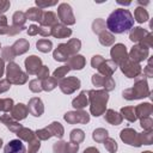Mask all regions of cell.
Masks as SVG:
<instances>
[{"instance_id": "6da1fadb", "label": "cell", "mask_w": 153, "mask_h": 153, "mask_svg": "<svg viewBox=\"0 0 153 153\" xmlns=\"http://www.w3.org/2000/svg\"><path fill=\"white\" fill-rule=\"evenodd\" d=\"M134 25V17L126 8L115 10L106 19V27L112 33H123Z\"/></svg>"}, {"instance_id": "7a4b0ae2", "label": "cell", "mask_w": 153, "mask_h": 153, "mask_svg": "<svg viewBox=\"0 0 153 153\" xmlns=\"http://www.w3.org/2000/svg\"><path fill=\"white\" fill-rule=\"evenodd\" d=\"M90 99V110L93 116H100L105 111L109 94L105 90H91L87 92Z\"/></svg>"}, {"instance_id": "3957f363", "label": "cell", "mask_w": 153, "mask_h": 153, "mask_svg": "<svg viewBox=\"0 0 153 153\" xmlns=\"http://www.w3.org/2000/svg\"><path fill=\"white\" fill-rule=\"evenodd\" d=\"M6 74H7V81L10 84H16V85H22L24 82H26L27 80V75L25 73L22 72V69L19 68V66L14 62H10L6 69Z\"/></svg>"}, {"instance_id": "277c9868", "label": "cell", "mask_w": 153, "mask_h": 153, "mask_svg": "<svg viewBox=\"0 0 153 153\" xmlns=\"http://www.w3.org/2000/svg\"><path fill=\"white\" fill-rule=\"evenodd\" d=\"M146 94H148V88H147L146 82L143 84V81H139L133 88L123 91V97L127 99L142 98V97H146Z\"/></svg>"}, {"instance_id": "5b68a950", "label": "cell", "mask_w": 153, "mask_h": 153, "mask_svg": "<svg viewBox=\"0 0 153 153\" xmlns=\"http://www.w3.org/2000/svg\"><path fill=\"white\" fill-rule=\"evenodd\" d=\"M59 86H60V88H61V91L63 93L71 94L75 90H78L80 87V80L76 76H68L66 79H62L60 81Z\"/></svg>"}, {"instance_id": "8992f818", "label": "cell", "mask_w": 153, "mask_h": 153, "mask_svg": "<svg viewBox=\"0 0 153 153\" xmlns=\"http://www.w3.org/2000/svg\"><path fill=\"white\" fill-rule=\"evenodd\" d=\"M57 14H59V18L61 19V22H62L63 24L72 25V24L75 23V19H74L72 8H71V6H69L68 4H61V5L59 6Z\"/></svg>"}, {"instance_id": "52a82bcc", "label": "cell", "mask_w": 153, "mask_h": 153, "mask_svg": "<svg viewBox=\"0 0 153 153\" xmlns=\"http://www.w3.org/2000/svg\"><path fill=\"white\" fill-rule=\"evenodd\" d=\"M65 120L73 124V123H87L90 121V116L87 112L82 110H76V111H69L65 115Z\"/></svg>"}, {"instance_id": "ba28073f", "label": "cell", "mask_w": 153, "mask_h": 153, "mask_svg": "<svg viewBox=\"0 0 153 153\" xmlns=\"http://www.w3.org/2000/svg\"><path fill=\"white\" fill-rule=\"evenodd\" d=\"M121 139L128 143V145H131V146H140L141 145V139H140V135L133 130V129H123L121 131Z\"/></svg>"}, {"instance_id": "9c48e42d", "label": "cell", "mask_w": 153, "mask_h": 153, "mask_svg": "<svg viewBox=\"0 0 153 153\" xmlns=\"http://www.w3.org/2000/svg\"><path fill=\"white\" fill-rule=\"evenodd\" d=\"M122 72L128 76V78H135L140 73V66L133 61L124 60L123 62L120 63Z\"/></svg>"}, {"instance_id": "30bf717a", "label": "cell", "mask_w": 153, "mask_h": 153, "mask_svg": "<svg viewBox=\"0 0 153 153\" xmlns=\"http://www.w3.org/2000/svg\"><path fill=\"white\" fill-rule=\"evenodd\" d=\"M92 82L94 86L105 87V91H110L115 87V81L111 79V76H104L100 74H94L92 76Z\"/></svg>"}, {"instance_id": "8fae6325", "label": "cell", "mask_w": 153, "mask_h": 153, "mask_svg": "<svg viewBox=\"0 0 153 153\" xmlns=\"http://www.w3.org/2000/svg\"><path fill=\"white\" fill-rule=\"evenodd\" d=\"M111 57H112V61L117 65H120L121 62H123L124 60H127V49L123 44H116L112 47L111 51Z\"/></svg>"}, {"instance_id": "7c38bea8", "label": "cell", "mask_w": 153, "mask_h": 153, "mask_svg": "<svg viewBox=\"0 0 153 153\" xmlns=\"http://www.w3.org/2000/svg\"><path fill=\"white\" fill-rule=\"evenodd\" d=\"M25 67H26V71L29 72V74H37L38 69L42 67V61L39 57L31 55L25 60Z\"/></svg>"}, {"instance_id": "4fadbf2b", "label": "cell", "mask_w": 153, "mask_h": 153, "mask_svg": "<svg viewBox=\"0 0 153 153\" xmlns=\"http://www.w3.org/2000/svg\"><path fill=\"white\" fill-rule=\"evenodd\" d=\"M27 110L31 115L38 117L43 114L44 111V106H43V103L39 98H31L30 102H29V106H27Z\"/></svg>"}, {"instance_id": "5bb4252c", "label": "cell", "mask_w": 153, "mask_h": 153, "mask_svg": "<svg viewBox=\"0 0 153 153\" xmlns=\"http://www.w3.org/2000/svg\"><path fill=\"white\" fill-rule=\"evenodd\" d=\"M4 153H26V149L23 142L19 139H17V140H11L5 146Z\"/></svg>"}, {"instance_id": "9a60e30c", "label": "cell", "mask_w": 153, "mask_h": 153, "mask_svg": "<svg viewBox=\"0 0 153 153\" xmlns=\"http://www.w3.org/2000/svg\"><path fill=\"white\" fill-rule=\"evenodd\" d=\"M117 65L112 61V60H104L98 67L97 69L104 75V76H111V74L116 71Z\"/></svg>"}, {"instance_id": "2e32d148", "label": "cell", "mask_w": 153, "mask_h": 153, "mask_svg": "<svg viewBox=\"0 0 153 153\" xmlns=\"http://www.w3.org/2000/svg\"><path fill=\"white\" fill-rule=\"evenodd\" d=\"M51 35L57 38H66L72 35V30L62 24H56L51 27Z\"/></svg>"}, {"instance_id": "e0dca14e", "label": "cell", "mask_w": 153, "mask_h": 153, "mask_svg": "<svg viewBox=\"0 0 153 153\" xmlns=\"http://www.w3.org/2000/svg\"><path fill=\"white\" fill-rule=\"evenodd\" d=\"M27 114H29L27 108H26L24 104L19 103V104H17V105H14V106L12 108L11 117L14 118V120H24Z\"/></svg>"}, {"instance_id": "ac0fdd59", "label": "cell", "mask_w": 153, "mask_h": 153, "mask_svg": "<svg viewBox=\"0 0 153 153\" xmlns=\"http://www.w3.org/2000/svg\"><path fill=\"white\" fill-rule=\"evenodd\" d=\"M41 26H45V27H53L54 25L57 24V17L54 12H43L42 19H41Z\"/></svg>"}, {"instance_id": "d6986e66", "label": "cell", "mask_w": 153, "mask_h": 153, "mask_svg": "<svg viewBox=\"0 0 153 153\" xmlns=\"http://www.w3.org/2000/svg\"><path fill=\"white\" fill-rule=\"evenodd\" d=\"M53 56H54V59H55L56 61H67V60L71 57V55H69V53H68V49H67V47H66V43L60 44V45L54 50Z\"/></svg>"}, {"instance_id": "ffe728a7", "label": "cell", "mask_w": 153, "mask_h": 153, "mask_svg": "<svg viewBox=\"0 0 153 153\" xmlns=\"http://www.w3.org/2000/svg\"><path fill=\"white\" fill-rule=\"evenodd\" d=\"M0 121L1 122H4L5 124H6V127L11 130V131H13V133H17L20 128H23L14 118H12L11 117V115H7V114H5V115H2L1 117H0Z\"/></svg>"}, {"instance_id": "44dd1931", "label": "cell", "mask_w": 153, "mask_h": 153, "mask_svg": "<svg viewBox=\"0 0 153 153\" xmlns=\"http://www.w3.org/2000/svg\"><path fill=\"white\" fill-rule=\"evenodd\" d=\"M146 55H147V48L143 47V44L135 45L130 51V57L133 59V61H141L145 59Z\"/></svg>"}, {"instance_id": "7402d4cb", "label": "cell", "mask_w": 153, "mask_h": 153, "mask_svg": "<svg viewBox=\"0 0 153 153\" xmlns=\"http://www.w3.org/2000/svg\"><path fill=\"white\" fill-rule=\"evenodd\" d=\"M85 66V59L81 55H73L68 59V67L72 69H81Z\"/></svg>"}, {"instance_id": "603a6c76", "label": "cell", "mask_w": 153, "mask_h": 153, "mask_svg": "<svg viewBox=\"0 0 153 153\" xmlns=\"http://www.w3.org/2000/svg\"><path fill=\"white\" fill-rule=\"evenodd\" d=\"M11 48L16 55H20V54H24L29 49V42L26 39H18Z\"/></svg>"}, {"instance_id": "cb8c5ba5", "label": "cell", "mask_w": 153, "mask_h": 153, "mask_svg": "<svg viewBox=\"0 0 153 153\" xmlns=\"http://www.w3.org/2000/svg\"><path fill=\"white\" fill-rule=\"evenodd\" d=\"M42 16H43L42 8H36V7L29 8L26 11V13H25L26 19H30V20H33V22H41Z\"/></svg>"}, {"instance_id": "d4e9b609", "label": "cell", "mask_w": 153, "mask_h": 153, "mask_svg": "<svg viewBox=\"0 0 153 153\" xmlns=\"http://www.w3.org/2000/svg\"><path fill=\"white\" fill-rule=\"evenodd\" d=\"M72 105L75 108V109H82L87 105V92L86 91H82L75 99H73L72 102Z\"/></svg>"}, {"instance_id": "484cf974", "label": "cell", "mask_w": 153, "mask_h": 153, "mask_svg": "<svg viewBox=\"0 0 153 153\" xmlns=\"http://www.w3.org/2000/svg\"><path fill=\"white\" fill-rule=\"evenodd\" d=\"M105 120L109 123H111L114 126H117V124H120L122 122V116L120 114L115 112L114 110H108L106 114H105Z\"/></svg>"}, {"instance_id": "4316f807", "label": "cell", "mask_w": 153, "mask_h": 153, "mask_svg": "<svg viewBox=\"0 0 153 153\" xmlns=\"http://www.w3.org/2000/svg\"><path fill=\"white\" fill-rule=\"evenodd\" d=\"M17 135H18V137H19L20 140H24V141H26V142H30V141L35 137L33 131H32L31 129H29V128H20V129L17 131Z\"/></svg>"}, {"instance_id": "83f0119b", "label": "cell", "mask_w": 153, "mask_h": 153, "mask_svg": "<svg viewBox=\"0 0 153 153\" xmlns=\"http://www.w3.org/2000/svg\"><path fill=\"white\" fill-rule=\"evenodd\" d=\"M48 129H49V131H50V134L51 135H54V136H56V137H59V139H61L62 136H63V127L59 123V122H53L49 127H47Z\"/></svg>"}, {"instance_id": "f1b7e54d", "label": "cell", "mask_w": 153, "mask_h": 153, "mask_svg": "<svg viewBox=\"0 0 153 153\" xmlns=\"http://www.w3.org/2000/svg\"><path fill=\"white\" fill-rule=\"evenodd\" d=\"M36 47H37V49H38L39 51H42V53H48V51L51 50L53 43H51V41L43 38V39H39V41L36 43Z\"/></svg>"}, {"instance_id": "f546056e", "label": "cell", "mask_w": 153, "mask_h": 153, "mask_svg": "<svg viewBox=\"0 0 153 153\" xmlns=\"http://www.w3.org/2000/svg\"><path fill=\"white\" fill-rule=\"evenodd\" d=\"M84 139H85V134L81 129H74L71 131V142L79 145Z\"/></svg>"}, {"instance_id": "4dcf8cb0", "label": "cell", "mask_w": 153, "mask_h": 153, "mask_svg": "<svg viewBox=\"0 0 153 153\" xmlns=\"http://www.w3.org/2000/svg\"><path fill=\"white\" fill-rule=\"evenodd\" d=\"M115 38L111 33L106 32V31H103L99 33V42L103 44V45H111L114 43Z\"/></svg>"}, {"instance_id": "1f68e13d", "label": "cell", "mask_w": 153, "mask_h": 153, "mask_svg": "<svg viewBox=\"0 0 153 153\" xmlns=\"http://www.w3.org/2000/svg\"><path fill=\"white\" fill-rule=\"evenodd\" d=\"M41 82H42V90H44V91H51L57 86L56 80L54 78H49V76L43 79V81H41Z\"/></svg>"}, {"instance_id": "d6a6232c", "label": "cell", "mask_w": 153, "mask_h": 153, "mask_svg": "<svg viewBox=\"0 0 153 153\" xmlns=\"http://www.w3.org/2000/svg\"><path fill=\"white\" fill-rule=\"evenodd\" d=\"M93 140L97 141V142H104V140L108 137V131L103 128H98L93 131V135H92Z\"/></svg>"}, {"instance_id": "836d02e7", "label": "cell", "mask_w": 153, "mask_h": 153, "mask_svg": "<svg viewBox=\"0 0 153 153\" xmlns=\"http://www.w3.org/2000/svg\"><path fill=\"white\" fill-rule=\"evenodd\" d=\"M143 35H145V31L142 27H134V30H131L129 37L133 42H137L143 38Z\"/></svg>"}, {"instance_id": "e575fe53", "label": "cell", "mask_w": 153, "mask_h": 153, "mask_svg": "<svg viewBox=\"0 0 153 153\" xmlns=\"http://www.w3.org/2000/svg\"><path fill=\"white\" fill-rule=\"evenodd\" d=\"M69 69H71V68H69L68 66H61V67H59V68L53 73V78H54L55 80H57V79H62V78L68 73Z\"/></svg>"}, {"instance_id": "d590c367", "label": "cell", "mask_w": 153, "mask_h": 153, "mask_svg": "<svg viewBox=\"0 0 153 153\" xmlns=\"http://www.w3.org/2000/svg\"><path fill=\"white\" fill-rule=\"evenodd\" d=\"M147 18H148V14H147V12H146L143 8L137 7V8L135 10V19H136L139 23H143V22H146Z\"/></svg>"}, {"instance_id": "8d00e7d4", "label": "cell", "mask_w": 153, "mask_h": 153, "mask_svg": "<svg viewBox=\"0 0 153 153\" xmlns=\"http://www.w3.org/2000/svg\"><path fill=\"white\" fill-rule=\"evenodd\" d=\"M104 146H105V148H106L110 153H115V152L117 151V143H116V141H115L114 139H111V137H106V139L104 140Z\"/></svg>"}, {"instance_id": "74e56055", "label": "cell", "mask_w": 153, "mask_h": 153, "mask_svg": "<svg viewBox=\"0 0 153 153\" xmlns=\"http://www.w3.org/2000/svg\"><path fill=\"white\" fill-rule=\"evenodd\" d=\"M13 108V100L11 98L0 99V111H10Z\"/></svg>"}, {"instance_id": "f35d334b", "label": "cell", "mask_w": 153, "mask_h": 153, "mask_svg": "<svg viewBox=\"0 0 153 153\" xmlns=\"http://www.w3.org/2000/svg\"><path fill=\"white\" fill-rule=\"evenodd\" d=\"M121 112H122L123 116H124L128 121H130V122H133V121L136 120V116H135V112H134V108H122Z\"/></svg>"}, {"instance_id": "ab89813d", "label": "cell", "mask_w": 153, "mask_h": 153, "mask_svg": "<svg viewBox=\"0 0 153 153\" xmlns=\"http://www.w3.org/2000/svg\"><path fill=\"white\" fill-rule=\"evenodd\" d=\"M1 55H2L4 60H7V61H12V60L14 59V56H16V54L13 53V50H12L11 47H5V48L2 49Z\"/></svg>"}, {"instance_id": "60d3db41", "label": "cell", "mask_w": 153, "mask_h": 153, "mask_svg": "<svg viewBox=\"0 0 153 153\" xmlns=\"http://www.w3.org/2000/svg\"><path fill=\"white\" fill-rule=\"evenodd\" d=\"M41 147V142L38 139H32L30 142H29V153H36Z\"/></svg>"}, {"instance_id": "b9f144b4", "label": "cell", "mask_w": 153, "mask_h": 153, "mask_svg": "<svg viewBox=\"0 0 153 153\" xmlns=\"http://www.w3.org/2000/svg\"><path fill=\"white\" fill-rule=\"evenodd\" d=\"M10 26L7 25V18L0 14V33H8Z\"/></svg>"}, {"instance_id": "7bdbcfd3", "label": "cell", "mask_w": 153, "mask_h": 153, "mask_svg": "<svg viewBox=\"0 0 153 153\" xmlns=\"http://www.w3.org/2000/svg\"><path fill=\"white\" fill-rule=\"evenodd\" d=\"M135 111H136V114H137L140 117H142L143 112H147V114L151 112V105H149V104H140V105L135 109Z\"/></svg>"}, {"instance_id": "ee69618b", "label": "cell", "mask_w": 153, "mask_h": 153, "mask_svg": "<svg viewBox=\"0 0 153 153\" xmlns=\"http://www.w3.org/2000/svg\"><path fill=\"white\" fill-rule=\"evenodd\" d=\"M36 135H37V137H38L39 140H47V139H49L50 136H53V135L50 134V131H49L48 128L37 130V131H36Z\"/></svg>"}, {"instance_id": "f6af8a7d", "label": "cell", "mask_w": 153, "mask_h": 153, "mask_svg": "<svg viewBox=\"0 0 153 153\" xmlns=\"http://www.w3.org/2000/svg\"><path fill=\"white\" fill-rule=\"evenodd\" d=\"M92 27L96 33H100L104 31V22L102 19H96V22H93Z\"/></svg>"}, {"instance_id": "bcb514c9", "label": "cell", "mask_w": 153, "mask_h": 153, "mask_svg": "<svg viewBox=\"0 0 153 153\" xmlns=\"http://www.w3.org/2000/svg\"><path fill=\"white\" fill-rule=\"evenodd\" d=\"M78 149H79V145L78 143L66 142V145H65V153H76Z\"/></svg>"}, {"instance_id": "7dc6e473", "label": "cell", "mask_w": 153, "mask_h": 153, "mask_svg": "<svg viewBox=\"0 0 153 153\" xmlns=\"http://www.w3.org/2000/svg\"><path fill=\"white\" fill-rule=\"evenodd\" d=\"M30 90L32 92H39L42 91V82L39 81V79H35L30 81Z\"/></svg>"}, {"instance_id": "c3c4849f", "label": "cell", "mask_w": 153, "mask_h": 153, "mask_svg": "<svg viewBox=\"0 0 153 153\" xmlns=\"http://www.w3.org/2000/svg\"><path fill=\"white\" fill-rule=\"evenodd\" d=\"M37 76H38V79H45V78H48L49 76V69H48V67L47 66H42L39 69H38V72H37Z\"/></svg>"}, {"instance_id": "681fc988", "label": "cell", "mask_w": 153, "mask_h": 153, "mask_svg": "<svg viewBox=\"0 0 153 153\" xmlns=\"http://www.w3.org/2000/svg\"><path fill=\"white\" fill-rule=\"evenodd\" d=\"M65 145H66V142H63V141L55 142L54 147H53L54 153H65Z\"/></svg>"}, {"instance_id": "f907efd6", "label": "cell", "mask_w": 153, "mask_h": 153, "mask_svg": "<svg viewBox=\"0 0 153 153\" xmlns=\"http://www.w3.org/2000/svg\"><path fill=\"white\" fill-rule=\"evenodd\" d=\"M103 61H104V59H103L100 55H94V56L92 57V60H91V65H92L93 68H97Z\"/></svg>"}, {"instance_id": "816d5d0a", "label": "cell", "mask_w": 153, "mask_h": 153, "mask_svg": "<svg viewBox=\"0 0 153 153\" xmlns=\"http://www.w3.org/2000/svg\"><path fill=\"white\" fill-rule=\"evenodd\" d=\"M10 87H11V84L7 81V79L6 80H0V93L7 91Z\"/></svg>"}, {"instance_id": "f5cc1de1", "label": "cell", "mask_w": 153, "mask_h": 153, "mask_svg": "<svg viewBox=\"0 0 153 153\" xmlns=\"http://www.w3.org/2000/svg\"><path fill=\"white\" fill-rule=\"evenodd\" d=\"M56 4H57L56 1H53V2H43V1H39V0L36 1V5L38 6V8L47 7V6H54V5H56Z\"/></svg>"}, {"instance_id": "db71d44e", "label": "cell", "mask_w": 153, "mask_h": 153, "mask_svg": "<svg viewBox=\"0 0 153 153\" xmlns=\"http://www.w3.org/2000/svg\"><path fill=\"white\" fill-rule=\"evenodd\" d=\"M10 5H11L10 1H0V14L4 13L5 11H7Z\"/></svg>"}, {"instance_id": "11a10c76", "label": "cell", "mask_w": 153, "mask_h": 153, "mask_svg": "<svg viewBox=\"0 0 153 153\" xmlns=\"http://www.w3.org/2000/svg\"><path fill=\"white\" fill-rule=\"evenodd\" d=\"M27 33H29L30 36H33V35L38 33V26H36V25H31V26L29 27V30H27Z\"/></svg>"}, {"instance_id": "9f6ffc18", "label": "cell", "mask_w": 153, "mask_h": 153, "mask_svg": "<svg viewBox=\"0 0 153 153\" xmlns=\"http://www.w3.org/2000/svg\"><path fill=\"white\" fill-rule=\"evenodd\" d=\"M84 153H99V151L97 148H94V147H88V148H86L84 151Z\"/></svg>"}, {"instance_id": "6f0895ef", "label": "cell", "mask_w": 153, "mask_h": 153, "mask_svg": "<svg viewBox=\"0 0 153 153\" xmlns=\"http://www.w3.org/2000/svg\"><path fill=\"white\" fill-rule=\"evenodd\" d=\"M4 69H5V63H4V60L0 59V78H1L2 74H4Z\"/></svg>"}, {"instance_id": "680465c9", "label": "cell", "mask_w": 153, "mask_h": 153, "mask_svg": "<svg viewBox=\"0 0 153 153\" xmlns=\"http://www.w3.org/2000/svg\"><path fill=\"white\" fill-rule=\"evenodd\" d=\"M1 146H2V140L0 139V147H1Z\"/></svg>"}]
</instances>
